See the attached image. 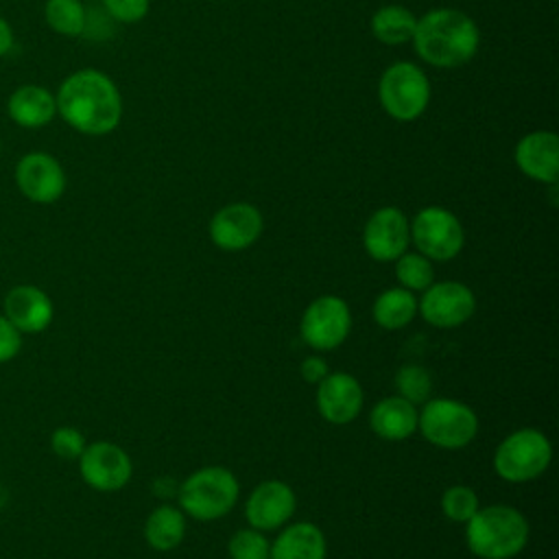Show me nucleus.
Wrapping results in <instances>:
<instances>
[{
  "label": "nucleus",
  "instance_id": "nucleus-1",
  "mask_svg": "<svg viewBox=\"0 0 559 559\" xmlns=\"http://www.w3.org/2000/svg\"><path fill=\"white\" fill-rule=\"evenodd\" d=\"M55 100L61 118L85 135H105L122 118V96L116 83L92 68L70 74Z\"/></svg>",
  "mask_w": 559,
  "mask_h": 559
},
{
  "label": "nucleus",
  "instance_id": "nucleus-2",
  "mask_svg": "<svg viewBox=\"0 0 559 559\" xmlns=\"http://www.w3.org/2000/svg\"><path fill=\"white\" fill-rule=\"evenodd\" d=\"M411 41L426 63L435 68H459L476 55L480 33L467 13L441 7L417 17Z\"/></svg>",
  "mask_w": 559,
  "mask_h": 559
},
{
  "label": "nucleus",
  "instance_id": "nucleus-3",
  "mask_svg": "<svg viewBox=\"0 0 559 559\" xmlns=\"http://www.w3.org/2000/svg\"><path fill=\"white\" fill-rule=\"evenodd\" d=\"M528 542L526 518L509 504H489L465 522V544L480 559H513Z\"/></svg>",
  "mask_w": 559,
  "mask_h": 559
},
{
  "label": "nucleus",
  "instance_id": "nucleus-4",
  "mask_svg": "<svg viewBox=\"0 0 559 559\" xmlns=\"http://www.w3.org/2000/svg\"><path fill=\"white\" fill-rule=\"evenodd\" d=\"M240 493L236 476L221 465H207L192 472L179 487V509L199 522H212L227 515Z\"/></svg>",
  "mask_w": 559,
  "mask_h": 559
},
{
  "label": "nucleus",
  "instance_id": "nucleus-5",
  "mask_svg": "<svg viewBox=\"0 0 559 559\" xmlns=\"http://www.w3.org/2000/svg\"><path fill=\"white\" fill-rule=\"evenodd\" d=\"M552 461V445L537 428H518L493 452V469L507 483H528L542 476Z\"/></svg>",
  "mask_w": 559,
  "mask_h": 559
},
{
  "label": "nucleus",
  "instance_id": "nucleus-6",
  "mask_svg": "<svg viewBox=\"0 0 559 559\" xmlns=\"http://www.w3.org/2000/svg\"><path fill=\"white\" fill-rule=\"evenodd\" d=\"M380 107L400 122L419 118L430 103V81L413 61L391 63L378 81Z\"/></svg>",
  "mask_w": 559,
  "mask_h": 559
},
{
  "label": "nucleus",
  "instance_id": "nucleus-7",
  "mask_svg": "<svg viewBox=\"0 0 559 559\" xmlns=\"http://www.w3.org/2000/svg\"><path fill=\"white\" fill-rule=\"evenodd\" d=\"M417 430L428 443L441 450H461L474 441L478 432V417L465 402L435 397L424 402L417 417Z\"/></svg>",
  "mask_w": 559,
  "mask_h": 559
},
{
  "label": "nucleus",
  "instance_id": "nucleus-8",
  "mask_svg": "<svg viewBox=\"0 0 559 559\" xmlns=\"http://www.w3.org/2000/svg\"><path fill=\"white\" fill-rule=\"evenodd\" d=\"M411 242L421 255L437 262L456 258L465 245V231L461 221L445 207L428 205L415 214L408 223Z\"/></svg>",
  "mask_w": 559,
  "mask_h": 559
},
{
  "label": "nucleus",
  "instance_id": "nucleus-9",
  "mask_svg": "<svg viewBox=\"0 0 559 559\" xmlns=\"http://www.w3.org/2000/svg\"><path fill=\"white\" fill-rule=\"evenodd\" d=\"M352 330V312L345 299L336 295H321L310 301L301 314L299 332L308 347L330 352L345 343Z\"/></svg>",
  "mask_w": 559,
  "mask_h": 559
},
{
  "label": "nucleus",
  "instance_id": "nucleus-10",
  "mask_svg": "<svg viewBox=\"0 0 559 559\" xmlns=\"http://www.w3.org/2000/svg\"><path fill=\"white\" fill-rule=\"evenodd\" d=\"M476 310V297L463 282H432L417 301V312L426 323L448 330L463 325Z\"/></svg>",
  "mask_w": 559,
  "mask_h": 559
},
{
  "label": "nucleus",
  "instance_id": "nucleus-11",
  "mask_svg": "<svg viewBox=\"0 0 559 559\" xmlns=\"http://www.w3.org/2000/svg\"><path fill=\"white\" fill-rule=\"evenodd\" d=\"M264 229L262 212L247 201L223 205L210 218V240L223 251H242L251 247Z\"/></svg>",
  "mask_w": 559,
  "mask_h": 559
},
{
  "label": "nucleus",
  "instance_id": "nucleus-12",
  "mask_svg": "<svg viewBox=\"0 0 559 559\" xmlns=\"http://www.w3.org/2000/svg\"><path fill=\"white\" fill-rule=\"evenodd\" d=\"M79 472L90 487L98 491H118L129 483L133 465L120 445L111 441H94L81 452Z\"/></svg>",
  "mask_w": 559,
  "mask_h": 559
},
{
  "label": "nucleus",
  "instance_id": "nucleus-13",
  "mask_svg": "<svg viewBox=\"0 0 559 559\" xmlns=\"http://www.w3.org/2000/svg\"><path fill=\"white\" fill-rule=\"evenodd\" d=\"M411 242L408 218L400 207L386 205L376 210L362 229V247L378 262L397 260Z\"/></svg>",
  "mask_w": 559,
  "mask_h": 559
},
{
  "label": "nucleus",
  "instance_id": "nucleus-14",
  "mask_svg": "<svg viewBox=\"0 0 559 559\" xmlns=\"http://www.w3.org/2000/svg\"><path fill=\"white\" fill-rule=\"evenodd\" d=\"M297 509V498L284 480H264L247 498L245 515L251 528L275 531L284 526Z\"/></svg>",
  "mask_w": 559,
  "mask_h": 559
},
{
  "label": "nucleus",
  "instance_id": "nucleus-15",
  "mask_svg": "<svg viewBox=\"0 0 559 559\" xmlns=\"http://www.w3.org/2000/svg\"><path fill=\"white\" fill-rule=\"evenodd\" d=\"M20 192L35 203H52L66 190V173L61 164L41 151L24 155L15 166Z\"/></svg>",
  "mask_w": 559,
  "mask_h": 559
},
{
  "label": "nucleus",
  "instance_id": "nucleus-16",
  "mask_svg": "<svg viewBox=\"0 0 559 559\" xmlns=\"http://www.w3.org/2000/svg\"><path fill=\"white\" fill-rule=\"evenodd\" d=\"M362 386L347 371H330L317 384V408L330 424L343 426L354 421L362 411Z\"/></svg>",
  "mask_w": 559,
  "mask_h": 559
},
{
  "label": "nucleus",
  "instance_id": "nucleus-17",
  "mask_svg": "<svg viewBox=\"0 0 559 559\" xmlns=\"http://www.w3.org/2000/svg\"><path fill=\"white\" fill-rule=\"evenodd\" d=\"M515 166L522 175L539 183L559 179V138L555 131H531L515 144Z\"/></svg>",
  "mask_w": 559,
  "mask_h": 559
},
{
  "label": "nucleus",
  "instance_id": "nucleus-18",
  "mask_svg": "<svg viewBox=\"0 0 559 559\" xmlns=\"http://www.w3.org/2000/svg\"><path fill=\"white\" fill-rule=\"evenodd\" d=\"M4 317L20 332H41L52 321V301L50 297L31 284L13 286L4 297Z\"/></svg>",
  "mask_w": 559,
  "mask_h": 559
},
{
  "label": "nucleus",
  "instance_id": "nucleus-19",
  "mask_svg": "<svg viewBox=\"0 0 559 559\" xmlns=\"http://www.w3.org/2000/svg\"><path fill=\"white\" fill-rule=\"evenodd\" d=\"M419 411L415 404L400 395H389L380 400L369 413L371 430L386 441H402L417 432Z\"/></svg>",
  "mask_w": 559,
  "mask_h": 559
},
{
  "label": "nucleus",
  "instance_id": "nucleus-20",
  "mask_svg": "<svg viewBox=\"0 0 559 559\" xmlns=\"http://www.w3.org/2000/svg\"><path fill=\"white\" fill-rule=\"evenodd\" d=\"M325 535L312 522L286 526L271 544L269 559H325Z\"/></svg>",
  "mask_w": 559,
  "mask_h": 559
},
{
  "label": "nucleus",
  "instance_id": "nucleus-21",
  "mask_svg": "<svg viewBox=\"0 0 559 559\" xmlns=\"http://www.w3.org/2000/svg\"><path fill=\"white\" fill-rule=\"evenodd\" d=\"M7 109L13 122L35 129L48 124L55 118L57 100L48 90L39 85H22L11 94Z\"/></svg>",
  "mask_w": 559,
  "mask_h": 559
},
{
  "label": "nucleus",
  "instance_id": "nucleus-22",
  "mask_svg": "<svg viewBox=\"0 0 559 559\" xmlns=\"http://www.w3.org/2000/svg\"><path fill=\"white\" fill-rule=\"evenodd\" d=\"M186 535V513L177 507H155L144 522V537L153 550L168 552L181 544Z\"/></svg>",
  "mask_w": 559,
  "mask_h": 559
},
{
  "label": "nucleus",
  "instance_id": "nucleus-23",
  "mask_svg": "<svg viewBox=\"0 0 559 559\" xmlns=\"http://www.w3.org/2000/svg\"><path fill=\"white\" fill-rule=\"evenodd\" d=\"M417 15L402 4H384L371 15V33L384 46H400L413 39Z\"/></svg>",
  "mask_w": 559,
  "mask_h": 559
},
{
  "label": "nucleus",
  "instance_id": "nucleus-24",
  "mask_svg": "<svg viewBox=\"0 0 559 559\" xmlns=\"http://www.w3.org/2000/svg\"><path fill=\"white\" fill-rule=\"evenodd\" d=\"M373 321L384 330H402L417 314V297L415 293L395 286L380 293L373 301Z\"/></svg>",
  "mask_w": 559,
  "mask_h": 559
},
{
  "label": "nucleus",
  "instance_id": "nucleus-25",
  "mask_svg": "<svg viewBox=\"0 0 559 559\" xmlns=\"http://www.w3.org/2000/svg\"><path fill=\"white\" fill-rule=\"evenodd\" d=\"M44 15L52 31L68 37L81 35L87 24L85 7L81 0H46Z\"/></svg>",
  "mask_w": 559,
  "mask_h": 559
},
{
  "label": "nucleus",
  "instance_id": "nucleus-26",
  "mask_svg": "<svg viewBox=\"0 0 559 559\" xmlns=\"http://www.w3.org/2000/svg\"><path fill=\"white\" fill-rule=\"evenodd\" d=\"M393 262H395V277H397L400 286L411 293H424L435 282L432 260H428L419 251L417 253L404 251Z\"/></svg>",
  "mask_w": 559,
  "mask_h": 559
},
{
  "label": "nucleus",
  "instance_id": "nucleus-27",
  "mask_svg": "<svg viewBox=\"0 0 559 559\" xmlns=\"http://www.w3.org/2000/svg\"><path fill=\"white\" fill-rule=\"evenodd\" d=\"M395 391L400 397L408 400L411 404H424L430 400L432 393V376L421 365H402L395 371Z\"/></svg>",
  "mask_w": 559,
  "mask_h": 559
},
{
  "label": "nucleus",
  "instance_id": "nucleus-28",
  "mask_svg": "<svg viewBox=\"0 0 559 559\" xmlns=\"http://www.w3.org/2000/svg\"><path fill=\"white\" fill-rule=\"evenodd\" d=\"M441 511L448 520L465 524L478 511V496L467 485H452L441 496Z\"/></svg>",
  "mask_w": 559,
  "mask_h": 559
},
{
  "label": "nucleus",
  "instance_id": "nucleus-29",
  "mask_svg": "<svg viewBox=\"0 0 559 559\" xmlns=\"http://www.w3.org/2000/svg\"><path fill=\"white\" fill-rule=\"evenodd\" d=\"M271 544L258 528H240L227 542L229 559H269Z\"/></svg>",
  "mask_w": 559,
  "mask_h": 559
},
{
  "label": "nucleus",
  "instance_id": "nucleus-30",
  "mask_svg": "<svg viewBox=\"0 0 559 559\" xmlns=\"http://www.w3.org/2000/svg\"><path fill=\"white\" fill-rule=\"evenodd\" d=\"M50 445H52V450H55L57 456L72 461V459H79V456H81V452L85 450L87 443H85V437H83L76 428H72V426H61V428H57V430L52 432Z\"/></svg>",
  "mask_w": 559,
  "mask_h": 559
},
{
  "label": "nucleus",
  "instance_id": "nucleus-31",
  "mask_svg": "<svg viewBox=\"0 0 559 559\" xmlns=\"http://www.w3.org/2000/svg\"><path fill=\"white\" fill-rule=\"evenodd\" d=\"M103 7L122 24H135L148 13V0H103Z\"/></svg>",
  "mask_w": 559,
  "mask_h": 559
},
{
  "label": "nucleus",
  "instance_id": "nucleus-32",
  "mask_svg": "<svg viewBox=\"0 0 559 559\" xmlns=\"http://www.w3.org/2000/svg\"><path fill=\"white\" fill-rule=\"evenodd\" d=\"M22 347V332L0 314V362L11 360Z\"/></svg>",
  "mask_w": 559,
  "mask_h": 559
},
{
  "label": "nucleus",
  "instance_id": "nucleus-33",
  "mask_svg": "<svg viewBox=\"0 0 559 559\" xmlns=\"http://www.w3.org/2000/svg\"><path fill=\"white\" fill-rule=\"evenodd\" d=\"M299 373L306 382L310 384H319L328 373H330V367L328 362L321 358V356H308L301 360L299 365Z\"/></svg>",
  "mask_w": 559,
  "mask_h": 559
},
{
  "label": "nucleus",
  "instance_id": "nucleus-34",
  "mask_svg": "<svg viewBox=\"0 0 559 559\" xmlns=\"http://www.w3.org/2000/svg\"><path fill=\"white\" fill-rule=\"evenodd\" d=\"M11 44H13V33H11V26L0 17V57L4 55V52H9V48H11Z\"/></svg>",
  "mask_w": 559,
  "mask_h": 559
}]
</instances>
